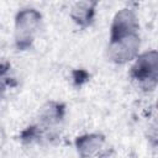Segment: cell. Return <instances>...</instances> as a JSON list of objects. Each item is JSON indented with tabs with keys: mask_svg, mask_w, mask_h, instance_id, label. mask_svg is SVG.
<instances>
[{
	"mask_svg": "<svg viewBox=\"0 0 158 158\" xmlns=\"http://www.w3.org/2000/svg\"><path fill=\"white\" fill-rule=\"evenodd\" d=\"M137 26H138L137 20L132 11L127 9L120 11L116 15L112 25V41L126 37V36L136 35Z\"/></svg>",
	"mask_w": 158,
	"mask_h": 158,
	"instance_id": "2",
	"label": "cell"
},
{
	"mask_svg": "<svg viewBox=\"0 0 158 158\" xmlns=\"http://www.w3.org/2000/svg\"><path fill=\"white\" fill-rule=\"evenodd\" d=\"M132 74L135 79L142 81V83H148L149 84H156L157 79V53L149 52L139 57L136 62V64L132 68Z\"/></svg>",
	"mask_w": 158,
	"mask_h": 158,
	"instance_id": "1",
	"label": "cell"
},
{
	"mask_svg": "<svg viewBox=\"0 0 158 158\" xmlns=\"http://www.w3.org/2000/svg\"><path fill=\"white\" fill-rule=\"evenodd\" d=\"M40 20V15L33 10L21 11L17 16V41H28Z\"/></svg>",
	"mask_w": 158,
	"mask_h": 158,
	"instance_id": "4",
	"label": "cell"
},
{
	"mask_svg": "<svg viewBox=\"0 0 158 158\" xmlns=\"http://www.w3.org/2000/svg\"><path fill=\"white\" fill-rule=\"evenodd\" d=\"M138 46L139 41L137 35H131L118 40H114L111 46V56L117 62H126L136 54Z\"/></svg>",
	"mask_w": 158,
	"mask_h": 158,
	"instance_id": "3",
	"label": "cell"
},
{
	"mask_svg": "<svg viewBox=\"0 0 158 158\" xmlns=\"http://www.w3.org/2000/svg\"><path fill=\"white\" fill-rule=\"evenodd\" d=\"M101 144V138L98 136H90V137H85L81 138L78 142V148L83 154H91L96 148H99Z\"/></svg>",
	"mask_w": 158,
	"mask_h": 158,
	"instance_id": "6",
	"label": "cell"
},
{
	"mask_svg": "<svg viewBox=\"0 0 158 158\" xmlns=\"http://www.w3.org/2000/svg\"><path fill=\"white\" fill-rule=\"evenodd\" d=\"M93 12H94V4L91 2H79L73 7V17L74 20L80 23H88L90 22L91 17H93Z\"/></svg>",
	"mask_w": 158,
	"mask_h": 158,
	"instance_id": "5",
	"label": "cell"
}]
</instances>
